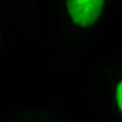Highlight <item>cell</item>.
I'll return each instance as SVG.
<instances>
[{"instance_id": "cell-2", "label": "cell", "mask_w": 122, "mask_h": 122, "mask_svg": "<svg viewBox=\"0 0 122 122\" xmlns=\"http://www.w3.org/2000/svg\"><path fill=\"white\" fill-rule=\"evenodd\" d=\"M117 103L122 111V81L118 85L117 90Z\"/></svg>"}, {"instance_id": "cell-1", "label": "cell", "mask_w": 122, "mask_h": 122, "mask_svg": "<svg viewBox=\"0 0 122 122\" xmlns=\"http://www.w3.org/2000/svg\"><path fill=\"white\" fill-rule=\"evenodd\" d=\"M102 2L100 0H70L67 2V6L74 22L86 27L100 17Z\"/></svg>"}]
</instances>
